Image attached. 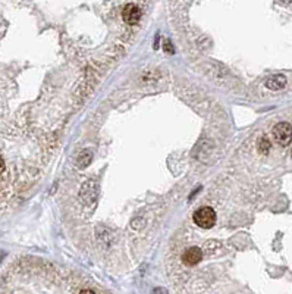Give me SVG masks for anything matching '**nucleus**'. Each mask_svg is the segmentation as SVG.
I'll return each instance as SVG.
<instances>
[{
  "instance_id": "423d86ee",
  "label": "nucleus",
  "mask_w": 292,
  "mask_h": 294,
  "mask_svg": "<svg viewBox=\"0 0 292 294\" xmlns=\"http://www.w3.org/2000/svg\"><path fill=\"white\" fill-rule=\"evenodd\" d=\"M269 149H270V141L267 138H261L260 143H258V150L263 152V153H267Z\"/></svg>"
},
{
  "instance_id": "f257e3e1",
  "label": "nucleus",
  "mask_w": 292,
  "mask_h": 294,
  "mask_svg": "<svg viewBox=\"0 0 292 294\" xmlns=\"http://www.w3.org/2000/svg\"><path fill=\"white\" fill-rule=\"evenodd\" d=\"M193 219L198 227H201L204 230H209L216 224V212L209 206H204V208H200V209L194 212Z\"/></svg>"
},
{
  "instance_id": "20e7f679",
  "label": "nucleus",
  "mask_w": 292,
  "mask_h": 294,
  "mask_svg": "<svg viewBox=\"0 0 292 294\" xmlns=\"http://www.w3.org/2000/svg\"><path fill=\"white\" fill-rule=\"evenodd\" d=\"M201 257H203V253H201V249H198V247H190L182 254L184 263L190 265V266L197 265L198 262H201Z\"/></svg>"
},
{
  "instance_id": "0eeeda50",
  "label": "nucleus",
  "mask_w": 292,
  "mask_h": 294,
  "mask_svg": "<svg viewBox=\"0 0 292 294\" xmlns=\"http://www.w3.org/2000/svg\"><path fill=\"white\" fill-rule=\"evenodd\" d=\"M80 294H96L94 292H91V290H83Z\"/></svg>"
},
{
  "instance_id": "7ed1b4c3",
  "label": "nucleus",
  "mask_w": 292,
  "mask_h": 294,
  "mask_svg": "<svg viewBox=\"0 0 292 294\" xmlns=\"http://www.w3.org/2000/svg\"><path fill=\"white\" fill-rule=\"evenodd\" d=\"M122 18H124V21H125L126 24L134 25V24H137V22L140 21V18H141V9H140L137 4L129 3V4H126L125 7H124Z\"/></svg>"
},
{
  "instance_id": "39448f33",
  "label": "nucleus",
  "mask_w": 292,
  "mask_h": 294,
  "mask_svg": "<svg viewBox=\"0 0 292 294\" xmlns=\"http://www.w3.org/2000/svg\"><path fill=\"white\" fill-rule=\"evenodd\" d=\"M285 84H287V78L284 75H273L266 81L267 88H270V90H281L285 87Z\"/></svg>"
},
{
  "instance_id": "f03ea898",
  "label": "nucleus",
  "mask_w": 292,
  "mask_h": 294,
  "mask_svg": "<svg viewBox=\"0 0 292 294\" xmlns=\"http://www.w3.org/2000/svg\"><path fill=\"white\" fill-rule=\"evenodd\" d=\"M273 138L279 146H290L292 143V126L288 122H279L273 128Z\"/></svg>"
}]
</instances>
